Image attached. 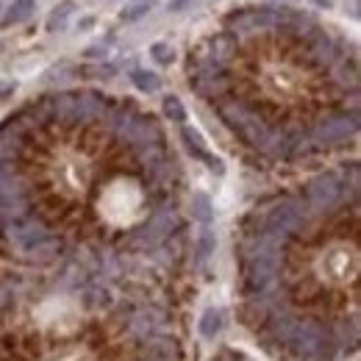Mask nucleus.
I'll return each mask as SVG.
<instances>
[{
	"instance_id": "nucleus-1",
	"label": "nucleus",
	"mask_w": 361,
	"mask_h": 361,
	"mask_svg": "<svg viewBox=\"0 0 361 361\" xmlns=\"http://www.w3.org/2000/svg\"><path fill=\"white\" fill-rule=\"evenodd\" d=\"M139 206H142L139 186L126 178L114 180V183L103 192V197H100V212H103L111 223H128V220H134Z\"/></svg>"
},
{
	"instance_id": "nucleus-2",
	"label": "nucleus",
	"mask_w": 361,
	"mask_h": 361,
	"mask_svg": "<svg viewBox=\"0 0 361 361\" xmlns=\"http://www.w3.org/2000/svg\"><path fill=\"white\" fill-rule=\"evenodd\" d=\"M356 272H359V259H356V247L342 242V245H334L328 253H325V262L319 267V275L328 278L331 283H353L356 281Z\"/></svg>"
},
{
	"instance_id": "nucleus-3",
	"label": "nucleus",
	"mask_w": 361,
	"mask_h": 361,
	"mask_svg": "<svg viewBox=\"0 0 361 361\" xmlns=\"http://www.w3.org/2000/svg\"><path fill=\"white\" fill-rule=\"evenodd\" d=\"M34 14V0H14V6L8 8V14L3 17V25L6 28H11V25H17V23H23V20H28Z\"/></svg>"
},
{
	"instance_id": "nucleus-4",
	"label": "nucleus",
	"mask_w": 361,
	"mask_h": 361,
	"mask_svg": "<svg viewBox=\"0 0 361 361\" xmlns=\"http://www.w3.org/2000/svg\"><path fill=\"white\" fill-rule=\"evenodd\" d=\"M70 14H73V3L67 0V3H61V6H59L53 14H50V20H47V31H61Z\"/></svg>"
},
{
	"instance_id": "nucleus-5",
	"label": "nucleus",
	"mask_w": 361,
	"mask_h": 361,
	"mask_svg": "<svg viewBox=\"0 0 361 361\" xmlns=\"http://www.w3.org/2000/svg\"><path fill=\"white\" fill-rule=\"evenodd\" d=\"M131 81H134L142 92H156V90H159V78H156L153 73H147V70H134V73H131Z\"/></svg>"
},
{
	"instance_id": "nucleus-6",
	"label": "nucleus",
	"mask_w": 361,
	"mask_h": 361,
	"mask_svg": "<svg viewBox=\"0 0 361 361\" xmlns=\"http://www.w3.org/2000/svg\"><path fill=\"white\" fill-rule=\"evenodd\" d=\"M164 114L170 117V120H176V123H183L186 120V111H183V106H180L178 97H164Z\"/></svg>"
},
{
	"instance_id": "nucleus-7",
	"label": "nucleus",
	"mask_w": 361,
	"mask_h": 361,
	"mask_svg": "<svg viewBox=\"0 0 361 361\" xmlns=\"http://www.w3.org/2000/svg\"><path fill=\"white\" fill-rule=\"evenodd\" d=\"M150 53H153V59H156L159 64H173V59H176L173 47L164 45V42H156V45L150 47Z\"/></svg>"
},
{
	"instance_id": "nucleus-8",
	"label": "nucleus",
	"mask_w": 361,
	"mask_h": 361,
	"mask_svg": "<svg viewBox=\"0 0 361 361\" xmlns=\"http://www.w3.org/2000/svg\"><path fill=\"white\" fill-rule=\"evenodd\" d=\"M217 331H220V312H209V314L203 317V328H200V334L212 339V334H217Z\"/></svg>"
},
{
	"instance_id": "nucleus-9",
	"label": "nucleus",
	"mask_w": 361,
	"mask_h": 361,
	"mask_svg": "<svg viewBox=\"0 0 361 361\" xmlns=\"http://www.w3.org/2000/svg\"><path fill=\"white\" fill-rule=\"evenodd\" d=\"M147 8H150V3H131V6H128L123 14H120V17H123L126 23H134V20H139V17H142Z\"/></svg>"
},
{
	"instance_id": "nucleus-10",
	"label": "nucleus",
	"mask_w": 361,
	"mask_h": 361,
	"mask_svg": "<svg viewBox=\"0 0 361 361\" xmlns=\"http://www.w3.org/2000/svg\"><path fill=\"white\" fill-rule=\"evenodd\" d=\"M195 214H197L200 220H209V217H212V209H209V200H206L203 195H195Z\"/></svg>"
},
{
	"instance_id": "nucleus-11",
	"label": "nucleus",
	"mask_w": 361,
	"mask_h": 361,
	"mask_svg": "<svg viewBox=\"0 0 361 361\" xmlns=\"http://www.w3.org/2000/svg\"><path fill=\"white\" fill-rule=\"evenodd\" d=\"M186 3H192V0H173V3H170V11H180Z\"/></svg>"
},
{
	"instance_id": "nucleus-12",
	"label": "nucleus",
	"mask_w": 361,
	"mask_h": 361,
	"mask_svg": "<svg viewBox=\"0 0 361 361\" xmlns=\"http://www.w3.org/2000/svg\"><path fill=\"white\" fill-rule=\"evenodd\" d=\"M134 3H153V0H134Z\"/></svg>"
}]
</instances>
